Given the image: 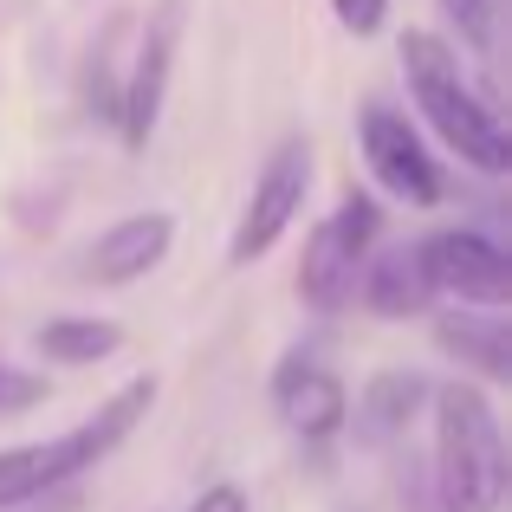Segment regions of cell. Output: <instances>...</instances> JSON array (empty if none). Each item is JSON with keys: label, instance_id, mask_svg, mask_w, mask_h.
Returning a JSON list of instances; mask_svg holds the SVG:
<instances>
[{"label": "cell", "instance_id": "9c48e42d", "mask_svg": "<svg viewBox=\"0 0 512 512\" xmlns=\"http://www.w3.org/2000/svg\"><path fill=\"white\" fill-rule=\"evenodd\" d=\"M273 402H279V415H286V428H299L305 441L338 435L344 415H350L344 383H338V376H331L318 357H305V350L279 363V376H273Z\"/></svg>", "mask_w": 512, "mask_h": 512}, {"label": "cell", "instance_id": "ac0fdd59", "mask_svg": "<svg viewBox=\"0 0 512 512\" xmlns=\"http://www.w3.org/2000/svg\"><path fill=\"white\" fill-rule=\"evenodd\" d=\"M441 7L461 13V20H480V7H487V0H441Z\"/></svg>", "mask_w": 512, "mask_h": 512}, {"label": "cell", "instance_id": "8992f818", "mask_svg": "<svg viewBox=\"0 0 512 512\" xmlns=\"http://www.w3.org/2000/svg\"><path fill=\"white\" fill-rule=\"evenodd\" d=\"M305 188H312V150H305V143H279L266 175H260V188H253V201H247V214H240V227H234L227 260L234 266L260 260V253L292 227V214L305 208Z\"/></svg>", "mask_w": 512, "mask_h": 512}, {"label": "cell", "instance_id": "8fae6325", "mask_svg": "<svg viewBox=\"0 0 512 512\" xmlns=\"http://www.w3.org/2000/svg\"><path fill=\"white\" fill-rule=\"evenodd\" d=\"M422 396H428V383H422L415 370H389V376H376V383L363 389V402H357V441H370V448L396 441L402 428L415 422Z\"/></svg>", "mask_w": 512, "mask_h": 512}, {"label": "cell", "instance_id": "9a60e30c", "mask_svg": "<svg viewBox=\"0 0 512 512\" xmlns=\"http://www.w3.org/2000/svg\"><path fill=\"white\" fill-rule=\"evenodd\" d=\"M39 396H46V383H39V376H20V370H7V363H0V415L33 409Z\"/></svg>", "mask_w": 512, "mask_h": 512}, {"label": "cell", "instance_id": "7c38bea8", "mask_svg": "<svg viewBox=\"0 0 512 512\" xmlns=\"http://www.w3.org/2000/svg\"><path fill=\"white\" fill-rule=\"evenodd\" d=\"M363 299H370V312L376 318H409V312H422L435 292H428V279H422V266H415V247H389L383 260H363Z\"/></svg>", "mask_w": 512, "mask_h": 512}, {"label": "cell", "instance_id": "277c9868", "mask_svg": "<svg viewBox=\"0 0 512 512\" xmlns=\"http://www.w3.org/2000/svg\"><path fill=\"white\" fill-rule=\"evenodd\" d=\"M370 240H376V208L363 195H350L331 221L312 227L305 260H299V292L312 312H344L350 305V292L363 279V260H370Z\"/></svg>", "mask_w": 512, "mask_h": 512}, {"label": "cell", "instance_id": "30bf717a", "mask_svg": "<svg viewBox=\"0 0 512 512\" xmlns=\"http://www.w3.org/2000/svg\"><path fill=\"white\" fill-rule=\"evenodd\" d=\"M169 240H175V221H169V214H130V221L111 227V234H98L85 273L98 279V286H130V279H143L150 266H163Z\"/></svg>", "mask_w": 512, "mask_h": 512}, {"label": "cell", "instance_id": "e0dca14e", "mask_svg": "<svg viewBox=\"0 0 512 512\" xmlns=\"http://www.w3.org/2000/svg\"><path fill=\"white\" fill-rule=\"evenodd\" d=\"M188 512H247V493H240V487H208Z\"/></svg>", "mask_w": 512, "mask_h": 512}, {"label": "cell", "instance_id": "d6986e66", "mask_svg": "<svg viewBox=\"0 0 512 512\" xmlns=\"http://www.w3.org/2000/svg\"><path fill=\"white\" fill-rule=\"evenodd\" d=\"M46 512H78V500H46Z\"/></svg>", "mask_w": 512, "mask_h": 512}, {"label": "cell", "instance_id": "4fadbf2b", "mask_svg": "<svg viewBox=\"0 0 512 512\" xmlns=\"http://www.w3.org/2000/svg\"><path fill=\"white\" fill-rule=\"evenodd\" d=\"M117 344H124V331L111 318H59V325L39 331V350L52 363H104Z\"/></svg>", "mask_w": 512, "mask_h": 512}, {"label": "cell", "instance_id": "52a82bcc", "mask_svg": "<svg viewBox=\"0 0 512 512\" xmlns=\"http://www.w3.org/2000/svg\"><path fill=\"white\" fill-rule=\"evenodd\" d=\"M363 156H370V175L409 208H435L441 201V169L435 156L422 150V137L409 130V117L396 111H363Z\"/></svg>", "mask_w": 512, "mask_h": 512}, {"label": "cell", "instance_id": "ba28073f", "mask_svg": "<svg viewBox=\"0 0 512 512\" xmlns=\"http://www.w3.org/2000/svg\"><path fill=\"white\" fill-rule=\"evenodd\" d=\"M175 39H182V0H163L137 46V65H130V85L117 91V124H124V143L143 150L163 117V91H169V65H175Z\"/></svg>", "mask_w": 512, "mask_h": 512}, {"label": "cell", "instance_id": "2e32d148", "mask_svg": "<svg viewBox=\"0 0 512 512\" xmlns=\"http://www.w3.org/2000/svg\"><path fill=\"white\" fill-rule=\"evenodd\" d=\"M331 13L350 26L357 39H370L376 26H383V13H389V0H331Z\"/></svg>", "mask_w": 512, "mask_h": 512}, {"label": "cell", "instance_id": "3957f363", "mask_svg": "<svg viewBox=\"0 0 512 512\" xmlns=\"http://www.w3.org/2000/svg\"><path fill=\"white\" fill-rule=\"evenodd\" d=\"M435 487L448 512H500L506 500V435L474 383L435 389Z\"/></svg>", "mask_w": 512, "mask_h": 512}, {"label": "cell", "instance_id": "6da1fadb", "mask_svg": "<svg viewBox=\"0 0 512 512\" xmlns=\"http://www.w3.org/2000/svg\"><path fill=\"white\" fill-rule=\"evenodd\" d=\"M402 72H409V91H415V104H422V117L441 130V143H448L461 163H474L487 175L512 169L506 124L493 117V104L461 78V59L448 52V39L409 33V39H402Z\"/></svg>", "mask_w": 512, "mask_h": 512}, {"label": "cell", "instance_id": "5bb4252c", "mask_svg": "<svg viewBox=\"0 0 512 512\" xmlns=\"http://www.w3.org/2000/svg\"><path fill=\"white\" fill-rule=\"evenodd\" d=\"M441 344L461 350V357H474L480 370L500 376V383L512 376V344H506V331H500V325H467V318H461V325H441Z\"/></svg>", "mask_w": 512, "mask_h": 512}, {"label": "cell", "instance_id": "7a4b0ae2", "mask_svg": "<svg viewBox=\"0 0 512 512\" xmlns=\"http://www.w3.org/2000/svg\"><path fill=\"white\" fill-rule=\"evenodd\" d=\"M150 402H156V376H137V383H124L91 422L65 428V435H52V441H33V448H7L0 454V512L33 506V500H46V493H59L65 480H78L85 467H98L104 454L150 415Z\"/></svg>", "mask_w": 512, "mask_h": 512}, {"label": "cell", "instance_id": "5b68a950", "mask_svg": "<svg viewBox=\"0 0 512 512\" xmlns=\"http://www.w3.org/2000/svg\"><path fill=\"white\" fill-rule=\"evenodd\" d=\"M415 266H422L428 292H448V299H461V305H493V312L512 305V260L487 234L448 227V234L415 247Z\"/></svg>", "mask_w": 512, "mask_h": 512}]
</instances>
